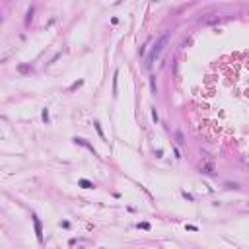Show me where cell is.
Wrapping results in <instances>:
<instances>
[{"mask_svg":"<svg viewBox=\"0 0 249 249\" xmlns=\"http://www.w3.org/2000/svg\"><path fill=\"white\" fill-rule=\"evenodd\" d=\"M167 41H169V33L165 31L164 35H160V39L154 43V47L150 49V53H148V58H146V66H148V68H150V66L154 64V61L162 55V51H164V47L167 45Z\"/></svg>","mask_w":249,"mask_h":249,"instance_id":"obj_1","label":"cell"},{"mask_svg":"<svg viewBox=\"0 0 249 249\" xmlns=\"http://www.w3.org/2000/svg\"><path fill=\"white\" fill-rule=\"evenodd\" d=\"M198 169L204 175H214L216 173V162H214V158L210 154H202L201 162H198Z\"/></svg>","mask_w":249,"mask_h":249,"instance_id":"obj_2","label":"cell"},{"mask_svg":"<svg viewBox=\"0 0 249 249\" xmlns=\"http://www.w3.org/2000/svg\"><path fill=\"white\" fill-rule=\"evenodd\" d=\"M218 19H220V16H218V14H206L204 18H201V24L202 25H212V24H216Z\"/></svg>","mask_w":249,"mask_h":249,"instance_id":"obj_3","label":"cell"},{"mask_svg":"<svg viewBox=\"0 0 249 249\" xmlns=\"http://www.w3.org/2000/svg\"><path fill=\"white\" fill-rule=\"evenodd\" d=\"M33 226H35V235H37V241L43 243V228H41V222H39L37 216H33Z\"/></svg>","mask_w":249,"mask_h":249,"instance_id":"obj_4","label":"cell"},{"mask_svg":"<svg viewBox=\"0 0 249 249\" xmlns=\"http://www.w3.org/2000/svg\"><path fill=\"white\" fill-rule=\"evenodd\" d=\"M74 142H76V144H82V146H86V148H88V150L92 152V154H94V156H95V150H94V146H92V144H88V142H86L84 138H74Z\"/></svg>","mask_w":249,"mask_h":249,"instance_id":"obj_5","label":"cell"},{"mask_svg":"<svg viewBox=\"0 0 249 249\" xmlns=\"http://www.w3.org/2000/svg\"><path fill=\"white\" fill-rule=\"evenodd\" d=\"M78 185H80V187H84V189H94L95 185L92 183V181H88V179H80V181H78Z\"/></svg>","mask_w":249,"mask_h":249,"instance_id":"obj_6","label":"cell"},{"mask_svg":"<svg viewBox=\"0 0 249 249\" xmlns=\"http://www.w3.org/2000/svg\"><path fill=\"white\" fill-rule=\"evenodd\" d=\"M175 140H177V144H185V138H183V134H181V131L175 132Z\"/></svg>","mask_w":249,"mask_h":249,"instance_id":"obj_7","label":"cell"},{"mask_svg":"<svg viewBox=\"0 0 249 249\" xmlns=\"http://www.w3.org/2000/svg\"><path fill=\"white\" fill-rule=\"evenodd\" d=\"M41 119H43V123H49V109L47 107L41 111Z\"/></svg>","mask_w":249,"mask_h":249,"instance_id":"obj_8","label":"cell"},{"mask_svg":"<svg viewBox=\"0 0 249 249\" xmlns=\"http://www.w3.org/2000/svg\"><path fill=\"white\" fill-rule=\"evenodd\" d=\"M117 76H119V72H115V76H113V94L117 95Z\"/></svg>","mask_w":249,"mask_h":249,"instance_id":"obj_9","label":"cell"},{"mask_svg":"<svg viewBox=\"0 0 249 249\" xmlns=\"http://www.w3.org/2000/svg\"><path fill=\"white\" fill-rule=\"evenodd\" d=\"M94 127H95V131H97V134L105 140V134H103V131H101V127H99V123H94Z\"/></svg>","mask_w":249,"mask_h":249,"instance_id":"obj_10","label":"cell"},{"mask_svg":"<svg viewBox=\"0 0 249 249\" xmlns=\"http://www.w3.org/2000/svg\"><path fill=\"white\" fill-rule=\"evenodd\" d=\"M138 228H142V230H150V224H148V222H142V224H138Z\"/></svg>","mask_w":249,"mask_h":249,"instance_id":"obj_11","label":"cell"}]
</instances>
